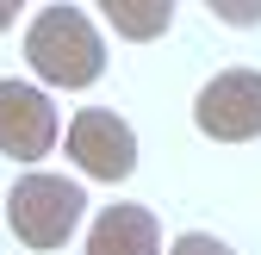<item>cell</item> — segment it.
<instances>
[{
    "label": "cell",
    "instance_id": "cell-1",
    "mask_svg": "<svg viewBox=\"0 0 261 255\" xmlns=\"http://www.w3.org/2000/svg\"><path fill=\"white\" fill-rule=\"evenodd\" d=\"M25 56L50 87H93L106 69V44L93 38V19L81 7H44L31 19Z\"/></svg>",
    "mask_w": 261,
    "mask_h": 255
},
{
    "label": "cell",
    "instance_id": "cell-5",
    "mask_svg": "<svg viewBox=\"0 0 261 255\" xmlns=\"http://www.w3.org/2000/svg\"><path fill=\"white\" fill-rule=\"evenodd\" d=\"M56 149V106L44 87H25V81H0V156L13 162H44Z\"/></svg>",
    "mask_w": 261,
    "mask_h": 255
},
{
    "label": "cell",
    "instance_id": "cell-2",
    "mask_svg": "<svg viewBox=\"0 0 261 255\" xmlns=\"http://www.w3.org/2000/svg\"><path fill=\"white\" fill-rule=\"evenodd\" d=\"M81 206H87V193L75 181H62V174H25V181H13V193H7V224H13V237L25 249L50 255V249H62L75 237Z\"/></svg>",
    "mask_w": 261,
    "mask_h": 255
},
{
    "label": "cell",
    "instance_id": "cell-7",
    "mask_svg": "<svg viewBox=\"0 0 261 255\" xmlns=\"http://www.w3.org/2000/svg\"><path fill=\"white\" fill-rule=\"evenodd\" d=\"M106 19L124 31V38H162L168 19H174V7L168 0H149V7H137V0H106Z\"/></svg>",
    "mask_w": 261,
    "mask_h": 255
},
{
    "label": "cell",
    "instance_id": "cell-3",
    "mask_svg": "<svg viewBox=\"0 0 261 255\" xmlns=\"http://www.w3.org/2000/svg\"><path fill=\"white\" fill-rule=\"evenodd\" d=\"M193 118L218 143L261 137V69H224L218 81H205L199 100H193Z\"/></svg>",
    "mask_w": 261,
    "mask_h": 255
},
{
    "label": "cell",
    "instance_id": "cell-6",
    "mask_svg": "<svg viewBox=\"0 0 261 255\" xmlns=\"http://www.w3.org/2000/svg\"><path fill=\"white\" fill-rule=\"evenodd\" d=\"M155 249H162V231L149 206H106L93 218L87 255H155Z\"/></svg>",
    "mask_w": 261,
    "mask_h": 255
},
{
    "label": "cell",
    "instance_id": "cell-4",
    "mask_svg": "<svg viewBox=\"0 0 261 255\" xmlns=\"http://www.w3.org/2000/svg\"><path fill=\"white\" fill-rule=\"evenodd\" d=\"M69 162L93 181H124L130 168H137V137H130V124L106 106H87L69 118Z\"/></svg>",
    "mask_w": 261,
    "mask_h": 255
},
{
    "label": "cell",
    "instance_id": "cell-9",
    "mask_svg": "<svg viewBox=\"0 0 261 255\" xmlns=\"http://www.w3.org/2000/svg\"><path fill=\"white\" fill-rule=\"evenodd\" d=\"M218 19H230V25H261V0H255V7H218Z\"/></svg>",
    "mask_w": 261,
    "mask_h": 255
},
{
    "label": "cell",
    "instance_id": "cell-8",
    "mask_svg": "<svg viewBox=\"0 0 261 255\" xmlns=\"http://www.w3.org/2000/svg\"><path fill=\"white\" fill-rule=\"evenodd\" d=\"M168 255H237L230 243H218V237H205V231H193V237H180Z\"/></svg>",
    "mask_w": 261,
    "mask_h": 255
},
{
    "label": "cell",
    "instance_id": "cell-10",
    "mask_svg": "<svg viewBox=\"0 0 261 255\" xmlns=\"http://www.w3.org/2000/svg\"><path fill=\"white\" fill-rule=\"evenodd\" d=\"M7 19H13V0H0V31H7Z\"/></svg>",
    "mask_w": 261,
    "mask_h": 255
}]
</instances>
